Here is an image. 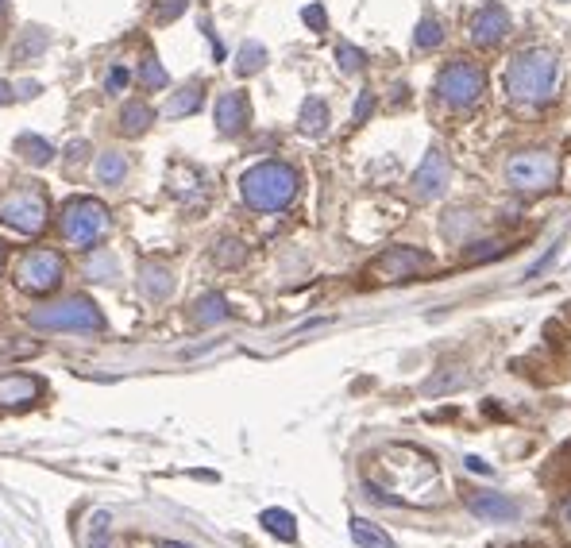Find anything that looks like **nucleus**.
<instances>
[{"instance_id":"obj_10","label":"nucleus","mask_w":571,"mask_h":548,"mask_svg":"<svg viewBox=\"0 0 571 548\" xmlns=\"http://www.w3.org/2000/svg\"><path fill=\"white\" fill-rule=\"evenodd\" d=\"M448 159H444V151L440 147H429V155H425V163L417 166V174H413V193H417V201H436L440 193L448 190Z\"/></svg>"},{"instance_id":"obj_14","label":"nucleus","mask_w":571,"mask_h":548,"mask_svg":"<svg viewBox=\"0 0 571 548\" xmlns=\"http://www.w3.org/2000/svg\"><path fill=\"white\" fill-rule=\"evenodd\" d=\"M39 394H43V386L31 375H4L0 379V406H8V410H28Z\"/></svg>"},{"instance_id":"obj_26","label":"nucleus","mask_w":571,"mask_h":548,"mask_svg":"<svg viewBox=\"0 0 571 548\" xmlns=\"http://www.w3.org/2000/svg\"><path fill=\"white\" fill-rule=\"evenodd\" d=\"M213 259H217L220 267H240L247 259V247L240 240H220L217 251H213Z\"/></svg>"},{"instance_id":"obj_25","label":"nucleus","mask_w":571,"mask_h":548,"mask_svg":"<svg viewBox=\"0 0 571 548\" xmlns=\"http://www.w3.org/2000/svg\"><path fill=\"white\" fill-rule=\"evenodd\" d=\"M413 43H417L421 51H436V47L444 43V28L436 24L433 16H425V20L417 24V31H413Z\"/></svg>"},{"instance_id":"obj_1","label":"nucleus","mask_w":571,"mask_h":548,"mask_svg":"<svg viewBox=\"0 0 571 548\" xmlns=\"http://www.w3.org/2000/svg\"><path fill=\"white\" fill-rule=\"evenodd\" d=\"M556 55L552 51H521L506 70V93L517 105H544L556 93Z\"/></svg>"},{"instance_id":"obj_7","label":"nucleus","mask_w":571,"mask_h":548,"mask_svg":"<svg viewBox=\"0 0 571 548\" xmlns=\"http://www.w3.org/2000/svg\"><path fill=\"white\" fill-rule=\"evenodd\" d=\"M62 278H66V259L51 247L24 251L20 263H16V286L24 294H51V290L62 286Z\"/></svg>"},{"instance_id":"obj_29","label":"nucleus","mask_w":571,"mask_h":548,"mask_svg":"<svg viewBox=\"0 0 571 548\" xmlns=\"http://www.w3.org/2000/svg\"><path fill=\"white\" fill-rule=\"evenodd\" d=\"M336 58H340V70H344V74L363 70V51L352 47V43H340V47H336Z\"/></svg>"},{"instance_id":"obj_32","label":"nucleus","mask_w":571,"mask_h":548,"mask_svg":"<svg viewBox=\"0 0 571 548\" xmlns=\"http://www.w3.org/2000/svg\"><path fill=\"white\" fill-rule=\"evenodd\" d=\"M301 16H305V24H309L313 31H325L328 28V16H325V8H321V4H309Z\"/></svg>"},{"instance_id":"obj_21","label":"nucleus","mask_w":571,"mask_h":548,"mask_svg":"<svg viewBox=\"0 0 571 548\" xmlns=\"http://www.w3.org/2000/svg\"><path fill=\"white\" fill-rule=\"evenodd\" d=\"M124 174H128V159H124L120 151H105V155L97 159V182H105V186H120V182H124Z\"/></svg>"},{"instance_id":"obj_27","label":"nucleus","mask_w":571,"mask_h":548,"mask_svg":"<svg viewBox=\"0 0 571 548\" xmlns=\"http://www.w3.org/2000/svg\"><path fill=\"white\" fill-rule=\"evenodd\" d=\"M139 78H143L147 89H166V82H170V74L163 70V62H159V58H147V62H143V70H139Z\"/></svg>"},{"instance_id":"obj_34","label":"nucleus","mask_w":571,"mask_h":548,"mask_svg":"<svg viewBox=\"0 0 571 548\" xmlns=\"http://www.w3.org/2000/svg\"><path fill=\"white\" fill-rule=\"evenodd\" d=\"M375 109V97H371V93H363V97H359V105H355V120H367V112Z\"/></svg>"},{"instance_id":"obj_40","label":"nucleus","mask_w":571,"mask_h":548,"mask_svg":"<svg viewBox=\"0 0 571 548\" xmlns=\"http://www.w3.org/2000/svg\"><path fill=\"white\" fill-rule=\"evenodd\" d=\"M568 521H571V506H568Z\"/></svg>"},{"instance_id":"obj_3","label":"nucleus","mask_w":571,"mask_h":548,"mask_svg":"<svg viewBox=\"0 0 571 548\" xmlns=\"http://www.w3.org/2000/svg\"><path fill=\"white\" fill-rule=\"evenodd\" d=\"M58 228H62V240H66V244L89 251V247H97L105 236H109L112 217L101 201H93V197H74V201L62 205Z\"/></svg>"},{"instance_id":"obj_18","label":"nucleus","mask_w":571,"mask_h":548,"mask_svg":"<svg viewBox=\"0 0 571 548\" xmlns=\"http://www.w3.org/2000/svg\"><path fill=\"white\" fill-rule=\"evenodd\" d=\"M298 128L305 136H321L328 128V105L321 97H309L305 105H301V116H298Z\"/></svg>"},{"instance_id":"obj_2","label":"nucleus","mask_w":571,"mask_h":548,"mask_svg":"<svg viewBox=\"0 0 571 548\" xmlns=\"http://www.w3.org/2000/svg\"><path fill=\"white\" fill-rule=\"evenodd\" d=\"M240 193L255 213H282L298 197V170L286 163H259L240 178Z\"/></svg>"},{"instance_id":"obj_19","label":"nucleus","mask_w":571,"mask_h":548,"mask_svg":"<svg viewBox=\"0 0 571 548\" xmlns=\"http://www.w3.org/2000/svg\"><path fill=\"white\" fill-rule=\"evenodd\" d=\"M151 120H155L151 105L132 101V105H124V112H120V132H124V136H143V132L151 128Z\"/></svg>"},{"instance_id":"obj_8","label":"nucleus","mask_w":571,"mask_h":548,"mask_svg":"<svg viewBox=\"0 0 571 548\" xmlns=\"http://www.w3.org/2000/svg\"><path fill=\"white\" fill-rule=\"evenodd\" d=\"M483 89H487V74L475 62H452V66H444V74L436 82L440 101L452 105V109H471L483 97Z\"/></svg>"},{"instance_id":"obj_17","label":"nucleus","mask_w":571,"mask_h":548,"mask_svg":"<svg viewBox=\"0 0 571 548\" xmlns=\"http://www.w3.org/2000/svg\"><path fill=\"white\" fill-rule=\"evenodd\" d=\"M205 105V85H186V89H178L174 97H170V105H166V116L170 120H178V116H190V112H197Z\"/></svg>"},{"instance_id":"obj_4","label":"nucleus","mask_w":571,"mask_h":548,"mask_svg":"<svg viewBox=\"0 0 571 548\" xmlns=\"http://www.w3.org/2000/svg\"><path fill=\"white\" fill-rule=\"evenodd\" d=\"M31 329H51V332H101L105 329V317L101 309L89 302V298H66V302L43 305L28 317Z\"/></svg>"},{"instance_id":"obj_39","label":"nucleus","mask_w":571,"mask_h":548,"mask_svg":"<svg viewBox=\"0 0 571 548\" xmlns=\"http://www.w3.org/2000/svg\"><path fill=\"white\" fill-rule=\"evenodd\" d=\"M4 4H8V0H0V8H4Z\"/></svg>"},{"instance_id":"obj_12","label":"nucleus","mask_w":571,"mask_h":548,"mask_svg":"<svg viewBox=\"0 0 571 548\" xmlns=\"http://www.w3.org/2000/svg\"><path fill=\"white\" fill-rule=\"evenodd\" d=\"M463 502H467L471 514H479V518L487 521H514L521 514V506H517L514 498H506V494L498 491H467Z\"/></svg>"},{"instance_id":"obj_33","label":"nucleus","mask_w":571,"mask_h":548,"mask_svg":"<svg viewBox=\"0 0 571 548\" xmlns=\"http://www.w3.org/2000/svg\"><path fill=\"white\" fill-rule=\"evenodd\" d=\"M186 12V0H166L163 8H159V24H166V20H178Z\"/></svg>"},{"instance_id":"obj_23","label":"nucleus","mask_w":571,"mask_h":548,"mask_svg":"<svg viewBox=\"0 0 571 548\" xmlns=\"http://www.w3.org/2000/svg\"><path fill=\"white\" fill-rule=\"evenodd\" d=\"M224 317H228L224 294H205V298L197 302V309H193V321H197V325H217Z\"/></svg>"},{"instance_id":"obj_11","label":"nucleus","mask_w":571,"mask_h":548,"mask_svg":"<svg viewBox=\"0 0 571 548\" xmlns=\"http://www.w3.org/2000/svg\"><path fill=\"white\" fill-rule=\"evenodd\" d=\"M510 12L502 4H483L475 16H471V39L479 47H498L506 35H510Z\"/></svg>"},{"instance_id":"obj_35","label":"nucleus","mask_w":571,"mask_h":548,"mask_svg":"<svg viewBox=\"0 0 571 548\" xmlns=\"http://www.w3.org/2000/svg\"><path fill=\"white\" fill-rule=\"evenodd\" d=\"M8 101H16V89L8 82H0V105H8Z\"/></svg>"},{"instance_id":"obj_24","label":"nucleus","mask_w":571,"mask_h":548,"mask_svg":"<svg viewBox=\"0 0 571 548\" xmlns=\"http://www.w3.org/2000/svg\"><path fill=\"white\" fill-rule=\"evenodd\" d=\"M16 151L35 166H43V163H51V159H55L51 143H47V139H39V136H20L16 139Z\"/></svg>"},{"instance_id":"obj_37","label":"nucleus","mask_w":571,"mask_h":548,"mask_svg":"<svg viewBox=\"0 0 571 548\" xmlns=\"http://www.w3.org/2000/svg\"><path fill=\"white\" fill-rule=\"evenodd\" d=\"M163 548H190V545H182V541H166Z\"/></svg>"},{"instance_id":"obj_28","label":"nucleus","mask_w":571,"mask_h":548,"mask_svg":"<svg viewBox=\"0 0 571 548\" xmlns=\"http://www.w3.org/2000/svg\"><path fill=\"white\" fill-rule=\"evenodd\" d=\"M89 548H112L109 545V514L89 518Z\"/></svg>"},{"instance_id":"obj_9","label":"nucleus","mask_w":571,"mask_h":548,"mask_svg":"<svg viewBox=\"0 0 571 548\" xmlns=\"http://www.w3.org/2000/svg\"><path fill=\"white\" fill-rule=\"evenodd\" d=\"M433 267V255L429 251H417V247H386L379 259L367 267V274L375 278V282H409V278H417V274H425Z\"/></svg>"},{"instance_id":"obj_6","label":"nucleus","mask_w":571,"mask_h":548,"mask_svg":"<svg viewBox=\"0 0 571 548\" xmlns=\"http://www.w3.org/2000/svg\"><path fill=\"white\" fill-rule=\"evenodd\" d=\"M556 174H560L556 155L537 151V147L533 151H517L514 159L506 163V182L517 193H548L556 186Z\"/></svg>"},{"instance_id":"obj_31","label":"nucleus","mask_w":571,"mask_h":548,"mask_svg":"<svg viewBox=\"0 0 571 548\" xmlns=\"http://www.w3.org/2000/svg\"><path fill=\"white\" fill-rule=\"evenodd\" d=\"M128 78H132V74H128L124 66H112L109 78H105V89H109V93H124V89H128Z\"/></svg>"},{"instance_id":"obj_20","label":"nucleus","mask_w":571,"mask_h":548,"mask_svg":"<svg viewBox=\"0 0 571 548\" xmlns=\"http://www.w3.org/2000/svg\"><path fill=\"white\" fill-rule=\"evenodd\" d=\"M263 529L278 537V541H298V521L294 514H286V510H263Z\"/></svg>"},{"instance_id":"obj_22","label":"nucleus","mask_w":571,"mask_h":548,"mask_svg":"<svg viewBox=\"0 0 571 548\" xmlns=\"http://www.w3.org/2000/svg\"><path fill=\"white\" fill-rule=\"evenodd\" d=\"M263 66H267V47H263V43H244L240 55H236V74H240V78H251V74H259Z\"/></svg>"},{"instance_id":"obj_16","label":"nucleus","mask_w":571,"mask_h":548,"mask_svg":"<svg viewBox=\"0 0 571 548\" xmlns=\"http://www.w3.org/2000/svg\"><path fill=\"white\" fill-rule=\"evenodd\" d=\"M352 541L355 548H394V537L386 533V529H379L375 521H367V518H352Z\"/></svg>"},{"instance_id":"obj_5","label":"nucleus","mask_w":571,"mask_h":548,"mask_svg":"<svg viewBox=\"0 0 571 548\" xmlns=\"http://www.w3.org/2000/svg\"><path fill=\"white\" fill-rule=\"evenodd\" d=\"M47 217H51V205H47L43 190H35V186H16L0 197V224H8L16 232L39 236L47 228Z\"/></svg>"},{"instance_id":"obj_15","label":"nucleus","mask_w":571,"mask_h":548,"mask_svg":"<svg viewBox=\"0 0 571 548\" xmlns=\"http://www.w3.org/2000/svg\"><path fill=\"white\" fill-rule=\"evenodd\" d=\"M139 290H143V298H155V302L170 298V290H174L170 267H163V263H143L139 267Z\"/></svg>"},{"instance_id":"obj_13","label":"nucleus","mask_w":571,"mask_h":548,"mask_svg":"<svg viewBox=\"0 0 571 548\" xmlns=\"http://www.w3.org/2000/svg\"><path fill=\"white\" fill-rule=\"evenodd\" d=\"M247 120H251V105H247V97L240 89H232V93H224L217 101V132L220 136H240L247 128Z\"/></svg>"},{"instance_id":"obj_38","label":"nucleus","mask_w":571,"mask_h":548,"mask_svg":"<svg viewBox=\"0 0 571 548\" xmlns=\"http://www.w3.org/2000/svg\"><path fill=\"white\" fill-rule=\"evenodd\" d=\"M0 267H4V244H0Z\"/></svg>"},{"instance_id":"obj_30","label":"nucleus","mask_w":571,"mask_h":548,"mask_svg":"<svg viewBox=\"0 0 571 548\" xmlns=\"http://www.w3.org/2000/svg\"><path fill=\"white\" fill-rule=\"evenodd\" d=\"M112 267H116V263H112V255H105V251H97V255H93V259L85 263V271H89V278H109Z\"/></svg>"},{"instance_id":"obj_36","label":"nucleus","mask_w":571,"mask_h":548,"mask_svg":"<svg viewBox=\"0 0 571 548\" xmlns=\"http://www.w3.org/2000/svg\"><path fill=\"white\" fill-rule=\"evenodd\" d=\"M467 471H479V475H490L487 464H479V456H467Z\"/></svg>"}]
</instances>
